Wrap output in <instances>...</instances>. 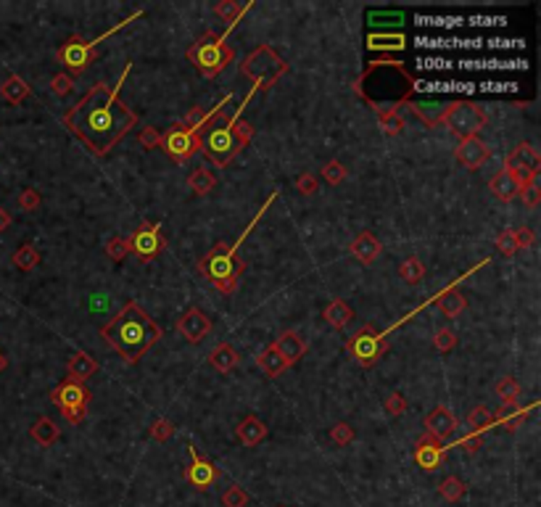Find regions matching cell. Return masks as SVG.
Here are the masks:
<instances>
[{
    "mask_svg": "<svg viewBox=\"0 0 541 507\" xmlns=\"http://www.w3.org/2000/svg\"><path fill=\"white\" fill-rule=\"evenodd\" d=\"M378 122H381V127H383L386 135H399L401 129L407 127V122H404V117H401V111H388V114H381Z\"/></svg>",
    "mask_w": 541,
    "mask_h": 507,
    "instance_id": "cell-41",
    "label": "cell"
},
{
    "mask_svg": "<svg viewBox=\"0 0 541 507\" xmlns=\"http://www.w3.org/2000/svg\"><path fill=\"white\" fill-rule=\"evenodd\" d=\"M433 346L439 351L454 349V346H457V333L452 331V328H441V331H436V336H433Z\"/></svg>",
    "mask_w": 541,
    "mask_h": 507,
    "instance_id": "cell-46",
    "label": "cell"
},
{
    "mask_svg": "<svg viewBox=\"0 0 541 507\" xmlns=\"http://www.w3.org/2000/svg\"><path fill=\"white\" fill-rule=\"evenodd\" d=\"M50 90L56 92L58 98H64L69 92L75 90V77H69V74H56L53 80H50Z\"/></svg>",
    "mask_w": 541,
    "mask_h": 507,
    "instance_id": "cell-51",
    "label": "cell"
},
{
    "mask_svg": "<svg viewBox=\"0 0 541 507\" xmlns=\"http://www.w3.org/2000/svg\"><path fill=\"white\" fill-rule=\"evenodd\" d=\"M351 90L370 103L375 117L388 114V111H401L410 103L412 92L417 90V80L407 72V66L393 58H381L370 61L359 77L354 80Z\"/></svg>",
    "mask_w": 541,
    "mask_h": 507,
    "instance_id": "cell-2",
    "label": "cell"
},
{
    "mask_svg": "<svg viewBox=\"0 0 541 507\" xmlns=\"http://www.w3.org/2000/svg\"><path fill=\"white\" fill-rule=\"evenodd\" d=\"M285 72H288V64L283 61L272 46H259L256 50L246 55L241 64V74L253 85L256 92H270L272 85L278 82Z\"/></svg>",
    "mask_w": 541,
    "mask_h": 507,
    "instance_id": "cell-5",
    "label": "cell"
},
{
    "mask_svg": "<svg viewBox=\"0 0 541 507\" xmlns=\"http://www.w3.org/2000/svg\"><path fill=\"white\" fill-rule=\"evenodd\" d=\"M465 491H467V486L457 479V476H449V479H444L441 481V486H439V494L447 499V502H459V499L465 497Z\"/></svg>",
    "mask_w": 541,
    "mask_h": 507,
    "instance_id": "cell-39",
    "label": "cell"
},
{
    "mask_svg": "<svg viewBox=\"0 0 541 507\" xmlns=\"http://www.w3.org/2000/svg\"><path fill=\"white\" fill-rule=\"evenodd\" d=\"M106 254H109L111 262H121V259L130 254V243H127V238H121V235L111 238L109 243H106Z\"/></svg>",
    "mask_w": 541,
    "mask_h": 507,
    "instance_id": "cell-45",
    "label": "cell"
},
{
    "mask_svg": "<svg viewBox=\"0 0 541 507\" xmlns=\"http://www.w3.org/2000/svg\"><path fill=\"white\" fill-rule=\"evenodd\" d=\"M481 444H483V436L481 434H467L465 439H459V447H462L465 452H470V454L478 452V449H481Z\"/></svg>",
    "mask_w": 541,
    "mask_h": 507,
    "instance_id": "cell-57",
    "label": "cell"
},
{
    "mask_svg": "<svg viewBox=\"0 0 541 507\" xmlns=\"http://www.w3.org/2000/svg\"><path fill=\"white\" fill-rule=\"evenodd\" d=\"M370 24H391V27H401L404 24V16L401 14H393V11H388V14H370Z\"/></svg>",
    "mask_w": 541,
    "mask_h": 507,
    "instance_id": "cell-54",
    "label": "cell"
},
{
    "mask_svg": "<svg viewBox=\"0 0 541 507\" xmlns=\"http://www.w3.org/2000/svg\"><path fill=\"white\" fill-rule=\"evenodd\" d=\"M0 95L16 106V103H21L24 98H29V85L21 80L19 74H11L9 80L0 85Z\"/></svg>",
    "mask_w": 541,
    "mask_h": 507,
    "instance_id": "cell-32",
    "label": "cell"
},
{
    "mask_svg": "<svg viewBox=\"0 0 541 507\" xmlns=\"http://www.w3.org/2000/svg\"><path fill=\"white\" fill-rule=\"evenodd\" d=\"M346 351H349L362 368H373L375 362L388 351V341H386L383 333L375 331V325L367 323L346 341Z\"/></svg>",
    "mask_w": 541,
    "mask_h": 507,
    "instance_id": "cell-10",
    "label": "cell"
},
{
    "mask_svg": "<svg viewBox=\"0 0 541 507\" xmlns=\"http://www.w3.org/2000/svg\"><path fill=\"white\" fill-rule=\"evenodd\" d=\"M243 151V146L235 138L233 127H230V117L219 111L214 119L209 122L206 132L201 135V154L206 159H212L217 166H227L235 161V156Z\"/></svg>",
    "mask_w": 541,
    "mask_h": 507,
    "instance_id": "cell-6",
    "label": "cell"
},
{
    "mask_svg": "<svg viewBox=\"0 0 541 507\" xmlns=\"http://www.w3.org/2000/svg\"><path fill=\"white\" fill-rule=\"evenodd\" d=\"M233 58L235 50L230 46H224V37L214 35V32L201 35L193 46L187 48V61L196 66L204 77H209V80L217 77L219 72H224L227 64H233Z\"/></svg>",
    "mask_w": 541,
    "mask_h": 507,
    "instance_id": "cell-7",
    "label": "cell"
},
{
    "mask_svg": "<svg viewBox=\"0 0 541 507\" xmlns=\"http://www.w3.org/2000/svg\"><path fill=\"white\" fill-rule=\"evenodd\" d=\"M248 9H251V3H248V6H241V3H235V0H222V3H217L214 6V14L219 18H224V21H230V27H227V32H230V29L238 24V18H241ZM227 32L222 35L224 40H227Z\"/></svg>",
    "mask_w": 541,
    "mask_h": 507,
    "instance_id": "cell-35",
    "label": "cell"
},
{
    "mask_svg": "<svg viewBox=\"0 0 541 507\" xmlns=\"http://www.w3.org/2000/svg\"><path fill=\"white\" fill-rule=\"evenodd\" d=\"M272 346L280 351V357L288 362V365H293V362L299 360L301 354L307 351V343H304V338H301L299 333H293V331L280 333V336H278V341L272 343Z\"/></svg>",
    "mask_w": 541,
    "mask_h": 507,
    "instance_id": "cell-22",
    "label": "cell"
},
{
    "mask_svg": "<svg viewBox=\"0 0 541 507\" xmlns=\"http://www.w3.org/2000/svg\"><path fill=\"white\" fill-rule=\"evenodd\" d=\"M275 198H278V193H272L270 201H264L261 212H267V209H270V203L275 201ZM261 212H256V217L251 220V225L241 233V238L235 240V243H217V246H212L209 254L201 257V262H198V275L204 277V280H209L217 291H222V294H233L235 288H238V280H241L243 269H246V262H243V257L238 254V249L243 246V240L248 238V233L256 228V222H259Z\"/></svg>",
    "mask_w": 541,
    "mask_h": 507,
    "instance_id": "cell-4",
    "label": "cell"
},
{
    "mask_svg": "<svg viewBox=\"0 0 541 507\" xmlns=\"http://www.w3.org/2000/svg\"><path fill=\"white\" fill-rule=\"evenodd\" d=\"M367 48L370 50H404L407 37L401 32H375V35H367Z\"/></svg>",
    "mask_w": 541,
    "mask_h": 507,
    "instance_id": "cell-26",
    "label": "cell"
},
{
    "mask_svg": "<svg viewBox=\"0 0 541 507\" xmlns=\"http://www.w3.org/2000/svg\"><path fill=\"white\" fill-rule=\"evenodd\" d=\"M322 180L330 185H338V183H344L346 180V166L341 164V161H327L325 166H322Z\"/></svg>",
    "mask_w": 541,
    "mask_h": 507,
    "instance_id": "cell-44",
    "label": "cell"
},
{
    "mask_svg": "<svg viewBox=\"0 0 541 507\" xmlns=\"http://www.w3.org/2000/svg\"><path fill=\"white\" fill-rule=\"evenodd\" d=\"M235 434H238V442H241L243 447H256V444L267 436V425L261 423L256 415H248V417H243L241 423H238Z\"/></svg>",
    "mask_w": 541,
    "mask_h": 507,
    "instance_id": "cell-23",
    "label": "cell"
},
{
    "mask_svg": "<svg viewBox=\"0 0 541 507\" xmlns=\"http://www.w3.org/2000/svg\"><path fill=\"white\" fill-rule=\"evenodd\" d=\"M29 436H32V439H35L40 447H53V444L58 442L61 431H58V425L53 423L50 417H40L38 423L29 428Z\"/></svg>",
    "mask_w": 541,
    "mask_h": 507,
    "instance_id": "cell-30",
    "label": "cell"
},
{
    "mask_svg": "<svg viewBox=\"0 0 541 507\" xmlns=\"http://www.w3.org/2000/svg\"><path fill=\"white\" fill-rule=\"evenodd\" d=\"M40 201H43V198H40V193L35 191V188H27V191H21L19 198H16V203H19L21 212H35V209L40 206Z\"/></svg>",
    "mask_w": 541,
    "mask_h": 507,
    "instance_id": "cell-52",
    "label": "cell"
},
{
    "mask_svg": "<svg viewBox=\"0 0 541 507\" xmlns=\"http://www.w3.org/2000/svg\"><path fill=\"white\" fill-rule=\"evenodd\" d=\"M496 397L502 399V402H515L518 394H520V383L513 378V375H504L502 380H496Z\"/></svg>",
    "mask_w": 541,
    "mask_h": 507,
    "instance_id": "cell-40",
    "label": "cell"
},
{
    "mask_svg": "<svg viewBox=\"0 0 541 507\" xmlns=\"http://www.w3.org/2000/svg\"><path fill=\"white\" fill-rule=\"evenodd\" d=\"M386 412L388 415H404L407 412V402H404V397L401 394H391V397L386 399Z\"/></svg>",
    "mask_w": 541,
    "mask_h": 507,
    "instance_id": "cell-55",
    "label": "cell"
},
{
    "mask_svg": "<svg viewBox=\"0 0 541 507\" xmlns=\"http://www.w3.org/2000/svg\"><path fill=\"white\" fill-rule=\"evenodd\" d=\"M50 402L58 407V412L69 420L72 425H80L87 415V405H90V391L80 380H64L50 391Z\"/></svg>",
    "mask_w": 541,
    "mask_h": 507,
    "instance_id": "cell-8",
    "label": "cell"
},
{
    "mask_svg": "<svg viewBox=\"0 0 541 507\" xmlns=\"http://www.w3.org/2000/svg\"><path fill=\"white\" fill-rule=\"evenodd\" d=\"M256 362H259V368L267 373V375H280V373H285V370L290 368L288 362L283 360L280 357V351L275 349V346H270V349H264L256 357Z\"/></svg>",
    "mask_w": 541,
    "mask_h": 507,
    "instance_id": "cell-34",
    "label": "cell"
},
{
    "mask_svg": "<svg viewBox=\"0 0 541 507\" xmlns=\"http://www.w3.org/2000/svg\"><path fill=\"white\" fill-rule=\"evenodd\" d=\"M436 304H439V309L447 317H459V312H465L467 309V299L457 291V286H449L444 294L436 299Z\"/></svg>",
    "mask_w": 541,
    "mask_h": 507,
    "instance_id": "cell-29",
    "label": "cell"
},
{
    "mask_svg": "<svg viewBox=\"0 0 541 507\" xmlns=\"http://www.w3.org/2000/svg\"><path fill=\"white\" fill-rule=\"evenodd\" d=\"M467 425H470V434H481L483 436L488 428H494V415L486 410V407H476V410H470V415H467Z\"/></svg>",
    "mask_w": 541,
    "mask_h": 507,
    "instance_id": "cell-37",
    "label": "cell"
},
{
    "mask_svg": "<svg viewBox=\"0 0 541 507\" xmlns=\"http://www.w3.org/2000/svg\"><path fill=\"white\" fill-rule=\"evenodd\" d=\"M330 439L336 447H349V444L354 442V428L349 423H336L330 428Z\"/></svg>",
    "mask_w": 541,
    "mask_h": 507,
    "instance_id": "cell-43",
    "label": "cell"
},
{
    "mask_svg": "<svg viewBox=\"0 0 541 507\" xmlns=\"http://www.w3.org/2000/svg\"><path fill=\"white\" fill-rule=\"evenodd\" d=\"M539 151L531 146V143H520L515 146L510 154H507V161H504V172H510L518 188H525L531 185L533 180H539Z\"/></svg>",
    "mask_w": 541,
    "mask_h": 507,
    "instance_id": "cell-14",
    "label": "cell"
},
{
    "mask_svg": "<svg viewBox=\"0 0 541 507\" xmlns=\"http://www.w3.org/2000/svg\"><path fill=\"white\" fill-rule=\"evenodd\" d=\"M132 64L121 69L119 82H95L84 92L80 103L64 114V127L82 143L93 156H109L124 135L138 127V114L121 101V85L127 80Z\"/></svg>",
    "mask_w": 541,
    "mask_h": 507,
    "instance_id": "cell-1",
    "label": "cell"
},
{
    "mask_svg": "<svg viewBox=\"0 0 541 507\" xmlns=\"http://www.w3.org/2000/svg\"><path fill=\"white\" fill-rule=\"evenodd\" d=\"M127 243H130V254H135L143 265L153 262L161 251L167 249V238H164V228H161V222L143 220L141 225H138V230L127 238Z\"/></svg>",
    "mask_w": 541,
    "mask_h": 507,
    "instance_id": "cell-13",
    "label": "cell"
},
{
    "mask_svg": "<svg viewBox=\"0 0 541 507\" xmlns=\"http://www.w3.org/2000/svg\"><path fill=\"white\" fill-rule=\"evenodd\" d=\"M513 235H515V246H518V251L533 246V240H536V233H533L531 228H520V230H513Z\"/></svg>",
    "mask_w": 541,
    "mask_h": 507,
    "instance_id": "cell-56",
    "label": "cell"
},
{
    "mask_svg": "<svg viewBox=\"0 0 541 507\" xmlns=\"http://www.w3.org/2000/svg\"><path fill=\"white\" fill-rule=\"evenodd\" d=\"M496 251H499L502 257H515V254H518L513 230H502L499 235H496Z\"/></svg>",
    "mask_w": 541,
    "mask_h": 507,
    "instance_id": "cell-48",
    "label": "cell"
},
{
    "mask_svg": "<svg viewBox=\"0 0 541 507\" xmlns=\"http://www.w3.org/2000/svg\"><path fill=\"white\" fill-rule=\"evenodd\" d=\"M523 198V203H528V206H539L541 201V188H539V180H533L531 185H525V188H520V193H518Z\"/></svg>",
    "mask_w": 541,
    "mask_h": 507,
    "instance_id": "cell-53",
    "label": "cell"
},
{
    "mask_svg": "<svg viewBox=\"0 0 541 507\" xmlns=\"http://www.w3.org/2000/svg\"><path fill=\"white\" fill-rule=\"evenodd\" d=\"M172 436H175V423L167 420V417H161V420H156V423L151 425V439H153V442L167 444Z\"/></svg>",
    "mask_w": 541,
    "mask_h": 507,
    "instance_id": "cell-42",
    "label": "cell"
},
{
    "mask_svg": "<svg viewBox=\"0 0 541 507\" xmlns=\"http://www.w3.org/2000/svg\"><path fill=\"white\" fill-rule=\"evenodd\" d=\"M486 122H488V117H486V111L478 103L452 101L447 106V114H444L441 124H447L459 138H473V135H478L486 127Z\"/></svg>",
    "mask_w": 541,
    "mask_h": 507,
    "instance_id": "cell-9",
    "label": "cell"
},
{
    "mask_svg": "<svg viewBox=\"0 0 541 507\" xmlns=\"http://www.w3.org/2000/svg\"><path fill=\"white\" fill-rule=\"evenodd\" d=\"M488 191H491L494 198H499L502 203H510L513 198H518V193H520L518 183H515L513 177H510V172H504V169H499V172L488 180Z\"/></svg>",
    "mask_w": 541,
    "mask_h": 507,
    "instance_id": "cell-24",
    "label": "cell"
},
{
    "mask_svg": "<svg viewBox=\"0 0 541 507\" xmlns=\"http://www.w3.org/2000/svg\"><path fill=\"white\" fill-rule=\"evenodd\" d=\"M187 454H190V465L182 471L185 481H190L198 491H206L209 486H214V481L219 479V468L212 460L201 457L193 444H187Z\"/></svg>",
    "mask_w": 541,
    "mask_h": 507,
    "instance_id": "cell-15",
    "label": "cell"
},
{
    "mask_svg": "<svg viewBox=\"0 0 541 507\" xmlns=\"http://www.w3.org/2000/svg\"><path fill=\"white\" fill-rule=\"evenodd\" d=\"M209 362H212V368L219 370V373H230V370L238 368V362H241V354L235 351L233 343H219L212 354H209Z\"/></svg>",
    "mask_w": 541,
    "mask_h": 507,
    "instance_id": "cell-25",
    "label": "cell"
},
{
    "mask_svg": "<svg viewBox=\"0 0 541 507\" xmlns=\"http://www.w3.org/2000/svg\"><path fill=\"white\" fill-rule=\"evenodd\" d=\"M101 338L127 365H138L148 354L151 346L161 338V328L151 320V314L138 301H127L101 328Z\"/></svg>",
    "mask_w": 541,
    "mask_h": 507,
    "instance_id": "cell-3",
    "label": "cell"
},
{
    "mask_svg": "<svg viewBox=\"0 0 541 507\" xmlns=\"http://www.w3.org/2000/svg\"><path fill=\"white\" fill-rule=\"evenodd\" d=\"M459 18H441V24H457ZM420 24H439L436 18H420Z\"/></svg>",
    "mask_w": 541,
    "mask_h": 507,
    "instance_id": "cell-59",
    "label": "cell"
},
{
    "mask_svg": "<svg viewBox=\"0 0 541 507\" xmlns=\"http://www.w3.org/2000/svg\"><path fill=\"white\" fill-rule=\"evenodd\" d=\"M351 254H354L356 262H362V265H373L375 259L383 254V243L375 238L373 233H359L354 240H351Z\"/></svg>",
    "mask_w": 541,
    "mask_h": 507,
    "instance_id": "cell-20",
    "label": "cell"
},
{
    "mask_svg": "<svg viewBox=\"0 0 541 507\" xmlns=\"http://www.w3.org/2000/svg\"><path fill=\"white\" fill-rule=\"evenodd\" d=\"M454 156L465 169H481L491 156V148H488L486 140H481V135H473V138H462Z\"/></svg>",
    "mask_w": 541,
    "mask_h": 507,
    "instance_id": "cell-18",
    "label": "cell"
},
{
    "mask_svg": "<svg viewBox=\"0 0 541 507\" xmlns=\"http://www.w3.org/2000/svg\"><path fill=\"white\" fill-rule=\"evenodd\" d=\"M177 333L187 343H201L206 336L212 333V320H209L198 306H190L177 320Z\"/></svg>",
    "mask_w": 541,
    "mask_h": 507,
    "instance_id": "cell-17",
    "label": "cell"
},
{
    "mask_svg": "<svg viewBox=\"0 0 541 507\" xmlns=\"http://www.w3.org/2000/svg\"><path fill=\"white\" fill-rule=\"evenodd\" d=\"M119 29V27H116ZM116 29H111V32H116ZM111 32H106V35H101L98 40H84V37L80 35H72L69 40H66L64 46L58 48V61L69 69V72L75 74H82L87 66L93 64L95 61V55H98V43H101L103 37H109ZM69 74V77H72Z\"/></svg>",
    "mask_w": 541,
    "mask_h": 507,
    "instance_id": "cell-12",
    "label": "cell"
},
{
    "mask_svg": "<svg viewBox=\"0 0 541 507\" xmlns=\"http://www.w3.org/2000/svg\"><path fill=\"white\" fill-rule=\"evenodd\" d=\"M9 225H11V214L6 212V209H0V233L9 230Z\"/></svg>",
    "mask_w": 541,
    "mask_h": 507,
    "instance_id": "cell-58",
    "label": "cell"
},
{
    "mask_svg": "<svg viewBox=\"0 0 541 507\" xmlns=\"http://www.w3.org/2000/svg\"><path fill=\"white\" fill-rule=\"evenodd\" d=\"M13 265L19 269H24V272H29V269H35L40 265V251L38 246H32V243H24V246H19L16 249V254H13Z\"/></svg>",
    "mask_w": 541,
    "mask_h": 507,
    "instance_id": "cell-38",
    "label": "cell"
},
{
    "mask_svg": "<svg viewBox=\"0 0 541 507\" xmlns=\"http://www.w3.org/2000/svg\"><path fill=\"white\" fill-rule=\"evenodd\" d=\"M399 275L404 283H410V286H417L422 277H425V265H422V259L417 257H410L404 259L399 265Z\"/></svg>",
    "mask_w": 541,
    "mask_h": 507,
    "instance_id": "cell-36",
    "label": "cell"
},
{
    "mask_svg": "<svg viewBox=\"0 0 541 507\" xmlns=\"http://www.w3.org/2000/svg\"><path fill=\"white\" fill-rule=\"evenodd\" d=\"M525 415H528V410H523L518 402H504L499 407V412L494 415V423H502L507 431H518L520 423L525 420Z\"/></svg>",
    "mask_w": 541,
    "mask_h": 507,
    "instance_id": "cell-28",
    "label": "cell"
},
{
    "mask_svg": "<svg viewBox=\"0 0 541 507\" xmlns=\"http://www.w3.org/2000/svg\"><path fill=\"white\" fill-rule=\"evenodd\" d=\"M159 148H164V154H167L175 164H185V161H190L196 154H201V135L193 132L190 127H185L182 122H175V124L161 135Z\"/></svg>",
    "mask_w": 541,
    "mask_h": 507,
    "instance_id": "cell-11",
    "label": "cell"
},
{
    "mask_svg": "<svg viewBox=\"0 0 541 507\" xmlns=\"http://www.w3.org/2000/svg\"><path fill=\"white\" fill-rule=\"evenodd\" d=\"M6 368H9V360H6V357H3V351H0V373H3Z\"/></svg>",
    "mask_w": 541,
    "mask_h": 507,
    "instance_id": "cell-60",
    "label": "cell"
},
{
    "mask_svg": "<svg viewBox=\"0 0 541 507\" xmlns=\"http://www.w3.org/2000/svg\"><path fill=\"white\" fill-rule=\"evenodd\" d=\"M222 505L224 507H246L248 505V494H246L241 486H230V489L222 494Z\"/></svg>",
    "mask_w": 541,
    "mask_h": 507,
    "instance_id": "cell-49",
    "label": "cell"
},
{
    "mask_svg": "<svg viewBox=\"0 0 541 507\" xmlns=\"http://www.w3.org/2000/svg\"><path fill=\"white\" fill-rule=\"evenodd\" d=\"M412 109V114L425 124V127H439L444 122V114H447L449 103H439V101H410L407 103Z\"/></svg>",
    "mask_w": 541,
    "mask_h": 507,
    "instance_id": "cell-21",
    "label": "cell"
},
{
    "mask_svg": "<svg viewBox=\"0 0 541 507\" xmlns=\"http://www.w3.org/2000/svg\"><path fill=\"white\" fill-rule=\"evenodd\" d=\"M138 143H141L146 151H153V148L161 146V132L156 127H143L138 132Z\"/></svg>",
    "mask_w": 541,
    "mask_h": 507,
    "instance_id": "cell-50",
    "label": "cell"
},
{
    "mask_svg": "<svg viewBox=\"0 0 541 507\" xmlns=\"http://www.w3.org/2000/svg\"><path fill=\"white\" fill-rule=\"evenodd\" d=\"M447 452H449V444H441L436 436L425 434L417 439V447H415V462L420 465L422 471H436V468L444 465Z\"/></svg>",
    "mask_w": 541,
    "mask_h": 507,
    "instance_id": "cell-16",
    "label": "cell"
},
{
    "mask_svg": "<svg viewBox=\"0 0 541 507\" xmlns=\"http://www.w3.org/2000/svg\"><path fill=\"white\" fill-rule=\"evenodd\" d=\"M322 317H325L327 323L333 325L336 331H341V328H346V325L351 323V317H354V312H351V306L346 304V301H341V299H333L330 304L325 306V312H322Z\"/></svg>",
    "mask_w": 541,
    "mask_h": 507,
    "instance_id": "cell-31",
    "label": "cell"
},
{
    "mask_svg": "<svg viewBox=\"0 0 541 507\" xmlns=\"http://www.w3.org/2000/svg\"><path fill=\"white\" fill-rule=\"evenodd\" d=\"M66 370H69V378L72 380H80L82 383L84 378H90L95 370H98V362L87 354V351H77L75 357L69 360V365H66Z\"/></svg>",
    "mask_w": 541,
    "mask_h": 507,
    "instance_id": "cell-27",
    "label": "cell"
},
{
    "mask_svg": "<svg viewBox=\"0 0 541 507\" xmlns=\"http://www.w3.org/2000/svg\"><path fill=\"white\" fill-rule=\"evenodd\" d=\"M296 191H299L301 196H315L319 191V180L312 172H301L299 177H296Z\"/></svg>",
    "mask_w": 541,
    "mask_h": 507,
    "instance_id": "cell-47",
    "label": "cell"
},
{
    "mask_svg": "<svg viewBox=\"0 0 541 507\" xmlns=\"http://www.w3.org/2000/svg\"><path fill=\"white\" fill-rule=\"evenodd\" d=\"M425 431L430 436H436L439 442H444L457 431V417L452 415V410L447 405H439L436 410H430L428 417H425Z\"/></svg>",
    "mask_w": 541,
    "mask_h": 507,
    "instance_id": "cell-19",
    "label": "cell"
},
{
    "mask_svg": "<svg viewBox=\"0 0 541 507\" xmlns=\"http://www.w3.org/2000/svg\"><path fill=\"white\" fill-rule=\"evenodd\" d=\"M187 185H190V191L198 196H206V193H212L217 188V177L212 169H206V166H198V169H193L190 172V177H187Z\"/></svg>",
    "mask_w": 541,
    "mask_h": 507,
    "instance_id": "cell-33",
    "label": "cell"
}]
</instances>
